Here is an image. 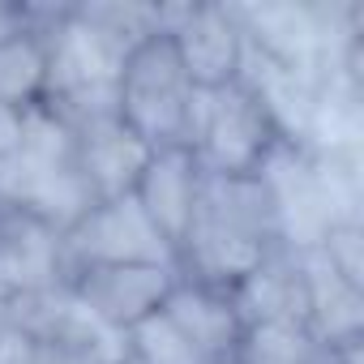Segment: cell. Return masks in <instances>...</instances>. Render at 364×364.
Wrapping results in <instances>:
<instances>
[{"label": "cell", "mask_w": 364, "mask_h": 364, "mask_svg": "<svg viewBox=\"0 0 364 364\" xmlns=\"http://www.w3.org/2000/svg\"><path fill=\"white\" fill-rule=\"evenodd\" d=\"M198 95L202 90H193V82L185 77L163 31L133 48L116 73V116L150 150L193 141Z\"/></svg>", "instance_id": "cell-1"}, {"label": "cell", "mask_w": 364, "mask_h": 364, "mask_svg": "<svg viewBox=\"0 0 364 364\" xmlns=\"http://www.w3.org/2000/svg\"><path fill=\"white\" fill-rule=\"evenodd\" d=\"M124 364H206V360L159 309L154 317H146L124 334Z\"/></svg>", "instance_id": "cell-16"}, {"label": "cell", "mask_w": 364, "mask_h": 364, "mask_svg": "<svg viewBox=\"0 0 364 364\" xmlns=\"http://www.w3.org/2000/svg\"><path fill=\"white\" fill-rule=\"evenodd\" d=\"M48 95V31L22 26L0 39V107L26 112Z\"/></svg>", "instance_id": "cell-14"}, {"label": "cell", "mask_w": 364, "mask_h": 364, "mask_svg": "<svg viewBox=\"0 0 364 364\" xmlns=\"http://www.w3.org/2000/svg\"><path fill=\"white\" fill-rule=\"evenodd\" d=\"M202 180L206 171L189 146H163V150H150L137 185H133V202L154 223V232L171 245V253L193 228V215L202 202Z\"/></svg>", "instance_id": "cell-7"}, {"label": "cell", "mask_w": 364, "mask_h": 364, "mask_svg": "<svg viewBox=\"0 0 364 364\" xmlns=\"http://www.w3.org/2000/svg\"><path fill=\"white\" fill-rule=\"evenodd\" d=\"M163 313L198 347V355L206 364H232V351H236L240 330H245V321L232 304V291H219V287H206V283L176 274V283L163 300Z\"/></svg>", "instance_id": "cell-9"}, {"label": "cell", "mask_w": 364, "mask_h": 364, "mask_svg": "<svg viewBox=\"0 0 364 364\" xmlns=\"http://www.w3.org/2000/svg\"><path fill=\"white\" fill-rule=\"evenodd\" d=\"M304 266V321L321 338V347L338 351L364 343V287L338 279L313 249H300Z\"/></svg>", "instance_id": "cell-11"}, {"label": "cell", "mask_w": 364, "mask_h": 364, "mask_svg": "<svg viewBox=\"0 0 364 364\" xmlns=\"http://www.w3.org/2000/svg\"><path fill=\"white\" fill-rule=\"evenodd\" d=\"M163 35L193 82V90H219L245 77L249 43L236 18V5L228 0H185V5H163Z\"/></svg>", "instance_id": "cell-3"}, {"label": "cell", "mask_w": 364, "mask_h": 364, "mask_svg": "<svg viewBox=\"0 0 364 364\" xmlns=\"http://www.w3.org/2000/svg\"><path fill=\"white\" fill-rule=\"evenodd\" d=\"M283 129L262 99V90L240 77L219 90L198 95V120L189 150L198 154L206 176H253L283 150Z\"/></svg>", "instance_id": "cell-2"}, {"label": "cell", "mask_w": 364, "mask_h": 364, "mask_svg": "<svg viewBox=\"0 0 364 364\" xmlns=\"http://www.w3.org/2000/svg\"><path fill=\"white\" fill-rule=\"evenodd\" d=\"M60 253H65V279L90 266H171L176 270L171 245L154 232V223L141 215L133 193L90 202V210L60 232Z\"/></svg>", "instance_id": "cell-4"}, {"label": "cell", "mask_w": 364, "mask_h": 364, "mask_svg": "<svg viewBox=\"0 0 364 364\" xmlns=\"http://www.w3.org/2000/svg\"><path fill=\"white\" fill-rule=\"evenodd\" d=\"M31 26V0H0V39Z\"/></svg>", "instance_id": "cell-18"}, {"label": "cell", "mask_w": 364, "mask_h": 364, "mask_svg": "<svg viewBox=\"0 0 364 364\" xmlns=\"http://www.w3.org/2000/svg\"><path fill=\"white\" fill-rule=\"evenodd\" d=\"M120 364H124V360H120Z\"/></svg>", "instance_id": "cell-19"}, {"label": "cell", "mask_w": 364, "mask_h": 364, "mask_svg": "<svg viewBox=\"0 0 364 364\" xmlns=\"http://www.w3.org/2000/svg\"><path fill=\"white\" fill-rule=\"evenodd\" d=\"M146 159H150V146L116 112L73 124V171L82 176V185L90 189L95 202L133 193Z\"/></svg>", "instance_id": "cell-8"}, {"label": "cell", "mask_w": 364, "mask_h": 364, "mask_svg": "<svg viewBox=\"0 0 364 364\" xmlns=\"http://www.w3.org/2000/svg\"><path fill=\"white\" fill-rule=\"evenodd\" d=\"M171 283H176L171 266H90L65 279L77 313L116 338H124L133 326L154 317Z\"/></svg>", "instance_id": "cell-5"}, {"label": "cell", "mask_w": 364, "mask_h": 364, "mask_svg": "<svg viewBox=\"0 0 364 364\" xmlns=\"http://www.w3.org/2000/svg\"><path fill=\"white\" fill-rule=\"evenodd\" d=\"M198 223L257 249V253H274L287 245V228H283V210H279V193L270 185L266 171L253 176H206L202 180V202H198Z\"/></svg>", "instance_id": "cell-6"}, {"label": "cell", "mask_w": 364, "mask_h": 364, "mask_svg": "<svg viewBox=\"0 0 364 364\" xmlns=\"http://www.w3.org/2000/svg\"><path fill=\"white\" fill-rule=\"evenodd\" d=\"M232 304L240 321H304V266L300 249H274L266 253L236 287ZM309 326V321H304Z\"/></svg>", "instance_id": "cell-12"}, {"label": "cell", "mask_w": 364, "mask_h": 364, "mask_svg": "<svg viewBox=\"0 0 364 364\" xmlns=\"http://www.w3.org/2000/svg\"><path fill=\"white\" fill-rule=\"evenodd\" d=\"M65 283V253H60V232L0 210V291H48Z\"/></svg>", "instance_id": "cell-10"}, {"label": "cell", "mask_w": 364, "mask_h": 364, "mask_svg": "<svg viewBox=\"0 0 364 364\" xmlns=\"http://www.w3.org/2000/svg\"><path fill=\"white\" fill-rule=\"evenodd\" d=\"M73 14L120 65L133 48L163 31V5H141V0H73Z\"/></svg>", "instance_id": "cell-13"}, {"label": "cell", "mask_w": 364, "mask_h": 364, "mask_svg": "<svg viewBox=\"0 0 364 364\" xmlns=\"http://www.w3.org/2000/svg\"><path fill=\"white\" fill-rule=\"evenodd\" d=\"M338 279L364 287V223L360 215H338L321 228V236L309 245Z\"/></svg>", "instance_id": "cell-17"}, {"label": "cell", "mask_w": 364, "mask_h": 364, "mask_svg": "<svg viewBox=\"0 0 364 364\" xmlns=\"http://www.w3.org/2000/svg\"><path fill=\"white\" fill-rule=\"evenodd\" d=\"M232 364H330V347L304 321H249Z\"/></svg>", "instance_id": "cell-15"}]
</instances>
